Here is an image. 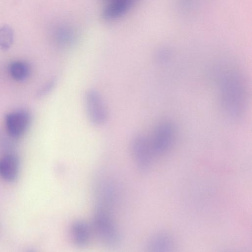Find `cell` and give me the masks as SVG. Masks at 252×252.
Instances as JSON below:
<instances>
[{
    "instance_id": "obj_16",
    "label": "cell",
    "mask_w": 252,
    "mask_h": 252,
    "mask_svg": "<svg viewBox=\"0 0 252 252\" xmlns=\"http://www.w3.org/2000/svg\"><path fill=\"white\" fill-rule=\"evenodd\" d=\"M56 84V80L55 78L49 80L39 91V96L42 97L47 95L54 88Z\"/></svg>"
},
{
    "instance_id": "obj_12",
    "label": "cell",
    "mask_w": 252,
    "mask_h": 252,
    "mask_svg": "<svg viewBox=\"0 0 252 252\" xmlns=\"http://www.w3.org/2000/svg\"><path fill=\"white\" fill-rule=\"evenodd\" d=\"M8 72L11 77L15 81L21 82L27 80L30 76L31 69L26 62L15 61L12 62L8 66Z\"/></svg>"
},
{
    "instance_id": "obj_7",
    "label": "cell",
    "mask_w": 252,
    "mask_h": 252,
    "mask_svg": "<svg viewBox=\"0 0 252 252\" xmlns=\"http://www.w3.org/2000/svg\"><path fill=\"white\" fill-rule=\"evenodd\" d=\"M140 0H109L101 10V16L106 21H112L125 15Z\"/></svg>"
},
{
    "instance_id": "obj_6",
    "label": "cell",
    "mask_w": 252,
    "mask_h": 252,
    "mask_svg": "<svg viewBox=\"0 0 252 252\" xmlns=\"http://www.w3.org/2000/svg\"><path fill=\"white\" fill-rule=\"evenodd\" d=\"M31 121L30 113L24 109L15 110L6 114L5 126L8 134L13 138L21 137L29 128Z\"/></svg>"
},
{
    "instance_id": "obj_8",
    "label": "cell",
    "mask_w": 252,
    "mask_h": 252,
    "mask_svg": "<svg viewBox=\"0 0 252 252\" xmlns=\"http://www.w3.org/2000/svg\"><path fill=\"white\" fill-rule=\"evenodd\" d=\"M70 236L73 243L78 247L86 246L89 242L91 236V229L85 220L79 219L71 224Z\"/></svg>"
},
{
    "instance_id": "obj_15",
    "label": "cell",
    "mask_w": 252,
    "mask_h": 252,
    "mask_svg": "<svg viewBox=\"0 0 252 252\" xmlns=\"http://www.w3.org/2000/svg\"><path fill=\"white\" fill-rule=\"evenodd\" d=\"M171 55V50L166 46L160 47L157 51L156 53L157 60L161 62L167 61Z\"/></svg>"
},
{
    "instance_id": "obj_11",
    "label": "cell",
    "mask_w": 252,
    "mask_h": 252,
    "mask_svg": "<svg viewBox=\"0 0 252 252\" xmlns=\"http://www.w3.org/2000/svg\"><path fill=\"white\" fill-rule=\"evenodd\" d=\"M148 248L152 252H169L173 248V241L167 234H156L150 238Z\"/></svg>"
},
{
    "instance_id": "obj_3",
    "label": "cell",
    "mask_w": 252,
    "mask_h": 252,
    "mask_svg": "<svg viewBox=\"0 0 252 252\" xmlns=\"http://www.w3.org/2000/svg\"><path fill=\"white\" fill-rule=\"evenodd\" d=\"M131 151L138 170L142 174L148 173L155 155L149 137L143 134L134 136L131 142Z\"/></svg>"
},
{
    "instance_id": "obj_14",
    "label": "cell",
    "mask_w": 252,
    "mask_h": 252,
    "mask_svg": "<svg viewBox=\"0 0 252 252\" xmlns=\"http://www.w3.org/2000/svg\"><path fill=\"white\" fill-rule=\"evenodd\" d=\"M196 0H177L179 10L184 13L191 12L195 7Z\"/></svg>"
},
{
    "instance_id": "obj_17",
    "label": "cell",
    "mask_w": 252,
    "mask_h": 252,
    "mask_svg": "<svg viewBox=\"0 0 252 252\" xmlns=\"http://www.w3.org/2000/svg\"><path fill=\"white\" fill-rule=\"evenodd\" d=\"M105 0V1H108L109 0Z\"/></svg>"
},
{
    "instance_id": "obj_10",
    "label": "cell",
    "mask_w": 252,
    "mask_h": 252,
    "mask_svg": "<svg viewBox=\"0 0 252 252\" xmlns=\"http://www.w3.org/2000/svg\"><path fill=\"white\" fill-rule=\"evenodd\" d=\"M19 168L18 157L13 154L0 158V176L7 181H13L17 177Z\"/></svg>"
},
{
    "instance_id": "obj_1",
    "label": "cell",
    "mask_w": 252,
    "mask_h": 252,
    "mask_svg": "<svg viewBox=\"0 0 252 252\" xmlns=\"http://www.w3.org/2000/svg\"><path fill=\"white\" fill-rule=\"evenodd\" d=\"M219 101L225 115L239 119L245 112L247 90L242 74L235 68L221 66L216 72Z\"/></svg>"
},
{
    "instance_id": "obj_9",
    "label": "cell",
    "mask_w": 252,
    "mask_h": 252,
    "mask_svg": "<svg viewBox=\"0 0 252 252\" xmlns=\"http://www.w3.org/2000/svg\"><path fill=\"white\" fill-rule=\"evenodd\" d=\"M76 35L75 30L65 24L57 26L52 33L54 42L59 47L63 48L72 46L76 42Z\"/></svg>"
},
{
    "instance_id": "obj_13",
    "label": "cell",
    "mask_w": 252,
    "mask_h": 252,
    "mask_svg": "<svg viewBox=\"0 0 252 252\" xmlns=\"http://www.w3.org/2000/svg\"><path fill=\"white\" fill-rule=\"evenodd\" d=\"M14 40V32L9 25H4L0 27V48L6 51L12 46Z\"/></svg>"
},
{
    "instance_id": "obj_2",
    "label": "cell",
    "mask_w": 252,
    "mask_h": 252,
    "mask_svg": "<svg viewBox=\"0 0 252 252\" xmlns=\"http://www.w3.org/2000/svg\"><path fill=\"white\" fill-rule=\"evenodd\" d=\"M93 227L100 241L106 246H116L120 234L109 209L97 206L93 217Z\"/></svg>"
},
{
    "instance_id": "obj_5",
    "label": "cell",
    "mask_w": 252,
    "mask_h": 252,
    "mask_svg": "<svg viewBox=\"0 0 252 252\" xmlns=\"http://www.w3.org/2000/svg\"><path fill=\"white\" fill-rule=\"evenodd\" d=\"M176 136V127L173 123L165 120L155 126L149 137L155 155L164 154L171 148Z\"/></svg>"
},
{
    "instance_id": "obj_4",
    "label": "cell",
    "mask_w": 252,
    "mask_h": 252,
    "mask_svg": "<svg viewBox=\"0 0 252 252\" xmlns=\"http://www.w3.org/2000/svg\"><path fill=\"white\" fill-rule=\"evenodd\" d=\"M84 101L87 117L92 124L101 126L106 123L108 109L100 93L94 89H88L85 93Z\"/></svg>"
}]
</instances>
